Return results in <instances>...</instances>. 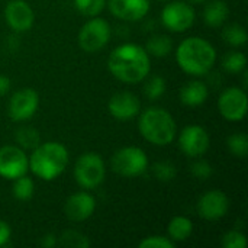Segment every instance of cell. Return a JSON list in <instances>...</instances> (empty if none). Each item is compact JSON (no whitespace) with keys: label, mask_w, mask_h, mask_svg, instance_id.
Here are the masks:
<instances>
[{"label":"cell","mask_w":248,"mask_h":248,"mask_svg":"<svg viewBox=\"0 0 248 248\" xmlns=\"http://www.w3.org/2000/svg\"><path fill=\"white\" fill-rule=\"evenodd\" d=\"M108 68L115 78L124 83H140L151 70L148 52L137 44H124L116 46L109 58Z\"/></svg>","instance_id":"cell-1"},{"label":"cell","mask_w":248,"mask_h":248,"mask_svg":"<svg viewBox=\"0 0 248 248\" xmlns=\"http://www.w3.org/2000/svg\"><path fill=\"white\" fill-rule=\"evenodd\" d=\"M179 67L195 77L208 74L217 61V49L211 42L199 36H190L180 42L176 49Z\"/></svg>","instance_id":"cell-2"},{"label":"cell","mask_w":248,"mask_h":248,"mask_svg":"<svg viewBox=\"0 0 248 248\" xmlns=\"http://www.w3.org/2000/svg\"><path fill=\"white\" fill-rule=\"evenodd\" d=\"M68 161L70 157L67 148L57 141H51L33 148L29 157V169L36 177L51 182L62 174Z\"/></svg>","instance_id":"cell-3"},{"label":"cell","mask_w":248,"mask_h":248,"mask_svg":"<svg viewBox=\"0 0 248 248\" xmlns=\"http://www.w3.org/2000/svg\"><path fill=\"white\" fill-rule=\"evenodd\" d=\"M141 137L153 145L166 147L171 144L177 134V125L173 116L161 108L145 109L138 121Z\"/></svg>","instance_id":"cell-4"},{"label":"cell","mask_w":248,"mask_h":248,"mask_svg":"<svg viewBox=\"0 0 248 248\" xmlns=\"http://www.w3.org/2000/svg\"><path fill=\"white\" fill-rule=\"evenodd\" d=\"M105 161L97 153L81 154L74 166V179L83 189H96L105 180Z\"/></svg>","instance_id":"cell-5"},{"label":"cell","mask_w":248,"mask_h":248,"mask_svg":"<svg viewBox=\"0 0 248 248\" xmlns=\"http://www.w3.org/2000/svg\"><path fill=\"white\" fill-rule=\"evenodd\" d=\"M148 167V157L144 150L138 147H124L112 157V169L116 174L124 177H137Z\"/></svg>","instance_id":"cell-6"},{"label":"cell","mask_w":248,"mask_h":248,"mask_svg":"<svg viewBox=\"0 0 248 248\" xmlns=\"http://www.w3.org/2000/svg\"><path fill=\"white\" fill-rule=\"evenodd\" d=\"M110 39V25L102 17H92L87 20L78 33L80 48L86 52L100 51Z\"/></svg>","instance_id":"cell-7"},{"label":"cell","mask_w":248,"mask_h":248,"mask_svg":"<svg viewBox=\"0 0 248 248\" xmlns=\"http://www.w3.org/2000/svg\"><path fill=\"white\" fill-rule=\"evenodd\" d=\"M195 9L186 1H171L161 12L163 25L171 32H185L195 22Z\"/></svg>","instance_id":"cell-8"},{"label":"cell","mask_w":248,"mask_h":248,"mask_svg":"<svg viewBox=\"0 0 248 248\" xmlns=\"http://www.w3.org/2000/svg\"><path fill=\"white\" fill-rule=\"evenodd\" d=\"M218 109L224 119L240 122L247 115V94L240 87H228L218 100Z\"/></svg>","instance_id":"cell-9"},{"label":"cell","mask_w":248,"mask_h":248,"mask_svg":"<svg viewBox=\"0 0 248 248\" xmlns=\"http://www.w3.org/2000/svg\"><path fill=\"white\" fill-rule=\"evenodd\" d=\"M29 158L25 151L16 145H4L0 148V176L15 180L28 173Z\"/></svg>","instance_id":"cell-10"},{"label":"cell","mask_w":248,"mask_h":248,"mask_svg":"<svg viewBox=\"0 0 248 248\" xmlns=\"http://www.w3.org/2000/svg\"><path fill=\"white\" fill-rule=\"evenodd\" d=\"M39 96L33 89H22L16 92L9 102V116L15 122L28 121L38 109Z\"/></svg>","instance_id":"cell-11"},{"label":"cell","mask_w":248,"mask_h":248,"mask_svg":"<svg viewBox=\"0 0 248 248\" xmlns=\"http://www.w3.org/2000/svg\"><path fill=\"white\" fill-rule=\"evenodd\" d=\"M180 150L190 158L203 155L209 148V135L205 128L199 125L186 126L179 137Z\"/></svg>","instance_id":"cell-12"},{"label":"cell","mask_w":248,"mask_h":248,"mask_svg":"<svg viewBox=\"0 0 248 248\" xmlns=\"http://www.w3.org/2000/svg\"><path fill=\"white\" fill-rule=\"evenodd\" d=\"M230 208V199L222 190H209L201 196L198 202V214L206 221H218L224 218Z\"/></svg>","instance_id":"cell-13"},{"label":"cell","mask_w":248,"mask_h":248,"mask_svg":"<svg viewBox=\"0 0 248 248\" xmlns=\"http://www.w3.org/2000/svg\"><path fill=\"white\" fill-rule=\"evenodd\" d=\"M4 19L15 32H25L32 28L35 15L25 0H10L4 9Z\"/></svg>","instance_id":"cell-14"},{"label":"cell","mask_w":248,"mask_h":248,"mask_svg":"<svg viewBox=\"0 0 248 248\" xmlns=\"http://www.w3.org/2000/svg\"><path fill=\"white\" fill-rule=\"evenodd\" d=\"M108 109H109V113L115 119L125 122V121L135 118L140 113L141 102L131 92H119V93H115L109 99Z\"/></svg>","instance_id":"cell-15"},{"label":"cell","mask_w":248,"mask_h":248,"mask_svg":"<svg viewBox=\"0 0 248 248\" xmlns=\"http://www.w3.org/2000/svg\"><path fill=\"white\" fill-rule=\"evenodd\" d=\"M96 209L94 198L87 192H77L73 193L64 205L65 217L73 222H83L89 219Z\"/></svg>","instance_id":"cell-16"},{"label":"cell","mask_w":248,"mask_h":248,"mask_svg":"<svg viewBox=\"0 0 248 248\" xmlns=\"http://www.w3.org/2000/svg\"><path fill=\"white\" fill-rule=\"evenodd\" d=\"M110 13L126 22L142 19L150 10V0H109Z\"/></svg>","instance_id":"cell-17"},{"label":"cell","mask_w":248,"mask_h":248,"mask_svg":"<svg viewBox=\"0 0 248 248\" xmlns=\"http://www.w3.org/2000/svg\"><path fill=\"white\" fill-rule=\"evenodd\" d=\"M208 87L202 81H189L180 89V100L186 106H201L202 103L206 102L208 99Z\"/></svg>","instance_id":"cell-18"},{"label":"cell","mask_w":248,"mask_h":248,"mask_svg":"<svg viewBox=\"0 0 248 248\" xmlns=\"http://www.w3.org/2000/svg\"><path fill=\"white\" fill-rule=\"evenodd\" d=\"M230 16V7L224 0H214L205 6L203 20L212 28H219L225 23Z\"/></svg>","instance_id":"cell-19"},{"label":"cell","mask_w":248,"mask_h":248,"mask_svg":"<svg viewBox=\"0 0 248 248\" xmlns=\"http://www.w3.org/2000/svg\"><path fill=\"white\" fill-rule=\"evenodd\" d=\"M169 238L174 243L186 241L193 232V224L186 217H174L169 224Z\"/></svg>","instance_id":"cell-20"},{"label":"cell","mask_w":248,"mask_h":248,"mask_svg":"<svg viewBox=\"0 0 248 248\" xmlns=\"http://www.w3.org/2000/svg\"><path fill=\"white\" fill-rule=\"evenodd\" d=\"M171 49H173V41L167 35L151 36L145 45V51L148 52V55H154V57H160V58L169 55L171 52Z\"/></svg>","instance_id":"cell-21"},{"label":"cell","mask_w":248,"mask_h":248,"mask_svg":"<svg viewBox=\"0 0 248 248\" xmlns=\"http://www.w3.org/2000/svg\"><path fill=\"white\" fill-rule=\"evenodd\" d=\"M35 192V185L32 182L31 177H28L26 174L17 177L13 180V186H12V195L15 199L17 201H29L33 196Z\"/></svg>","instance_id":"cell-22"},{"label":"cell","mask_w":248,"mask_h":248,"mask_svg":"<svg viewBox=\"0 0 248 248\" xmlns=\"http://www.w3.org/2000/svg\"><path fill=\"white\" fill-rule=\"evenodd\" d=\"M15 140L23 150H33L41 144V137L38 131L31 126L19 128L15 134Z\"/></svg>","instance_id":"cell-23"},{"label":"cell","mask_w":248,"mask_h":248,"mask_svg":"<svg viewBox=\"0 0 248 248\" xmlns=\"http://www.w3.org/2000/svg\"><path fill=\"white\" fill-rule=\"evenodd\" d=\"M222 38L232 46H241L247 42V31L240 23H231L222 29Z\"/></svg>","instance_id":"cell-24"},{"label":"cell","mask_w":248,"mask_h":248,"mask_svg":"<svg viewBox=\"0 0 248 248\" xmlns=\"http://www.w3.org/2000/svg\"><path fill=\"white\" fill-rule=\"evenodd\" d=\"M246 65H247V58L243 52L230 51L222 57V68L227 70L228 73L238 74L246 70Z\"/></svg>","instance_id":"cell-25"},{"label":"cell","mask_w":248,"mask_h":248,"mask_svg":"<svg viewBox=\"0 0 248 248\" xmlns=\"http://www.w3.org/2000/svg\"><path fill=\"white\" fill-rule=\"evenodd\" d=\"M57 244L60 246H64V247L68 248H87L90 247V241L86 235L80 234L78 231H73V230H68V231H64L60 238L57 240Z\"/></svg>","instance_id":"cell-26"},{"label":"cell","mask_w":248,"mask_h":248,"mask_svg":"<svg viewBox=\"0 0 248 248\" xmlns=\"http://www.w3.org/2000/svg\"><path fill=\"white\" fill-rule=\"evenodd\" d=\"M228 150L231 154H234L238 158H246L248 155V137L246 132H237L232 134L228 141Z\"/></svg>","instance_id":"cell-27"},{"label":"cell","mask_w":248,"mask_h":248,"mask_svg":"<svg viewBox=\"0 0 248 248\" xmlns=\"http://www.w3.org/2000/svg\"><path fill=\"white\" fill-rule=\"evenodd\" d=\"M144 94L150 99V100H157L160 99L164 92H166V80L161 76H153L142 89Z\"/></svg>","instance_id":"cell-28"},{"label":"cell","mask_w":248,"mask_h":248,"mask_svg":"<svg viewBox=\"0 0 248 248\" xmlns=\"http://www.w3.org/2000/svg\"><path fill=\"white\" fill-rule=\"evenodd\" d=\"M74 4L81 15L93 17L103 10L106 0H74Z\"/></svg>","instance_id":"cell-29"},{"label":"cell","mask_w":248,"mask_h":248,"mask_svg":"<svg viewBox=\"0 0 248 248\" xmlns=\"http://www.w3.org/2000/svg\"><path fill=\"white\" fill-rule=\"evenodd\" d=\"M153 173L155 179L160 182H171L176 177L177 170H176V166L170 161H158L154 164Z\"/></svg>","instance_id":"cell-30"},{"label":"cell","mask_w":248,"mask_h":248,"mask_svg":"<svg viewBox=\"0 0 248 248\" xmlns=\"http://www.w3.org/2000/svg\"><path fill=\"white\" fill-rule=\"evenodd\" d=\"M140 248H174L176 243L173 240H170L169 237H163V235H151L147 237L144 240L140 241L138 244Z\"/></svg>","instance_id":"cell-31"},{"label":"cell","mask_w":248,"mask_h":248,"mask_svg":"<svg viewBox=\"0 0 248 248\" xmlns=\"http://www.w3.org/2000/svg\"><path fill=\"white\" fill-rule=\"evenodd\" d=\"M221 246L224 248H246L247 247V238L240 231H230L222 237Z\"/></svg>","instance_id":"cell-32"},{"label":"cell","mask_w":248,"mask_h":248,"mask_svg":"<svg viewBox=\"0 0 248 248\" xmlns=\"http://www.w3.org/2000/svg\"><path fill=\"white\" fill-rule=\"evenodd\" d=\"M190 171L199 180H208L212 176V173H214L212 166L206 160H198V161H195L190 166Z\"/></svg>","instance_id":"cell-33"},{"label":"cell","mask_w":248,"mask_h":248,"mask_svg":"<svg viewBox=\"0 0 248 248\" xmlns=\"http://www.w3.org/2000/svg\"><path fill=\"white\" fill-rule=\"evenodd\" d=\"M10 234H12V231H10V227L7 225V222L0 219V247H4L9 244Z\"/></svg>","instance_id":"cell-34"},{"label":"cell","mask_w":248,"mask_h":248,"mask_svg":"<svg viewBox=\"0 0 248 248\" xmlns=\"http://www.w3.org/2000/svg\"><path fill=\"white\" fill-rule=\"evenodd\" d=\"M39 244L45 248H51V247L58 246V244H57V237H55V235H52V234H46V235H44V237H42V240L39 241Z\"/></svg>","instance_id":"cell-35"},{"label":"cell","mask_w":248,"mask_h":248,"mask_svg":"<svg viewBox=\"0 0 248 248\" xmlns=\"http://www.w3.org/2000/svg\"><path fill=\"white\" fill-rule=\"evenodd\" d=\"M10 89V80L6 76H0V96L6 94Z\"/></svg>","instance_id":"cell-36"},{"label":"cell","mask_w":248,"mask_h":248,"mask_svg":"<svg viewBox=\"0 0 248 248\" xmlns=\"http://www.w3.org/2000/svg\"><path fill=\"white\" fill-rule=\"evenodd\" d=\"M189 1H192V3H202V1H206V0H189Z\"/></svg>","instance_id":"cell-37"},{"label":"cell","mask_w":248,"mask_h":248,"mask_svg":"<svg viewBox=\"0 0 248 248\" xmlns=\"http://www.w3.org/2000/svg\"><path fill=\"white\" fill-rule=\"evenodd\" d=\"M158 1H169V0H158Z\"/></svg>","instance_id":"cell-38"}]
</instances>
